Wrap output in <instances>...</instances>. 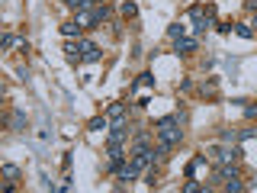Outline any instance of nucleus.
Returning a JSON list of instances; mask_svg holds the SVG:
<instances>
[{
	"label": "nucleus",
	"mask_w": 257,
	"mask_h": 193,
	"mask_svg": "<svg viewBox=\"0 0 257 193\" xmlns=\"http://www.w3.org/2000/svg\"><path fill=\"white\" fill-rule=\"evenodd\" d=\"M193 48H196V39H190V36H183V39L174 42V52H177V55H190Z\"/></svg>",
	"instance_id": "obj_7"
},
{
	"label": "nucleus",
	"mask_w": 257,
	"mask_h": 193,
	"mask_svg": "<svg viewBox=\"0 0 257 193\" xmlns=\"http://www.w3.org/2000/svg\"><path fill=\"white\" fill-rule=\"evenodd\" d=\"M238 142V129H225L222 132V145H235Z\"/></svg>",
	"instance_id": "obj_19"
},
{
	"label": "nucleus",
	"mask_w": 257,
	"mask_h": 193,
	"mask_svg": "<svg viewBox=\"0 0 257 193\" xmlns=\"http://www.w3.org/2000/svg\"><path fill=\"white\" fill-rule=\"evenodd\" d=\"M222 190H228V193H241V190H248V184H244L241 177H232V180H225V184H222Z\"/></svg>",
	"instance_id": "obj_11"
},
{
	"label": "nucleus",
	"mask_w": 257,
	"mask_h": 193,
	"mask_svg": "<svg viewBox=\"0 0 257 193\" xmlns=\"http://www.w3.org/2000/svg\"><path fill=\"white\" fill-rule=\"evenodd\" d=\"M94 3H106V0H94Z\"/></svg>",
	"instance_id": "obj_29"
},
{
	"label": "nucleus",
	"mask_w": 257,
	"mask_h": 193,
	"mask_svg": "<svg viewBox=\"0 0 257 193\" xmlns=\"http://www.w3.org/2000/svg\"><path fill=\"white\" fill-rule=\"evenodd\" d=\"M0 42H3V48H13V45H26V42H20V39H16V36H10V32H7L3 39H0Z\"/></svg>",
	"instance_id": "obj_22"
},
{
	"label": "nucleus",
	"mask_w": 257,
	"mask_h": 193,
	"mask_svg": "<svg viewBox=\"0 0 257 193\" xmlns=\"http://www.w3.org/2000/svg\"><path fill=\"white\" fill-rule=\"evenodd\" d=\"M218 26V32H222V36H228V32H235V23H228V20H225V23H216Z\"/></svg>",
	"instance_id": "obj_25"
},
{
	"label": "nucleus",
	"mask_w": 257,
	"mask_h": 193,
	"mask_svg": "<svg viewBox=\"0 0 257 193\" xmlns=\"http://www.w3.org/2000/svg\"><path fill=\"white\" fill-rule=\"evenodd\" d=\"M216 177L225 184V180H232V177H238V168L235 164H216Z\"/></svg>",
	"instance_id": "obj_6"
},
{
	"label": "nucleus",
	"mask_w": 257,
	"mask_h": 193,
	"mask_svg": "<svg viewBox=\"0 0 257 193\" xmlns=\"http://www.w3.org/2000/svg\"><path fill=\"white\" fill-rule=\"evenodd\" d=\"M64 58H68V62H80V48H78V42H74V39H68V42H64Z\"/></svg>",
	"instance_id": "obj_9"
},
{
	"label": "nucleus",
	"mask_w": 257,
	"mask_h": 193,
	"mask_svg": "<svg viewBox=\"0 0 257 193\" xmlns=\"http://www.w3.org/2000/svg\"><path fill=\"white\" fill-rule=\"evenodd\" d=\"M244 116H248V119H257V103H248V107H244Z\"/></svg>",
	"instance_id": "obj_26"
},
{
	"label": "nucleus",
	"mask_w": 257,
	"mask_h": 193,
	"mask_svg": "<svg viewBox=\"0 0 257 193\" xmlns=\"http://www.w3.org/2000/svg\"><path fill=\"white\" fill-rule=\"evenodd\" d=\"M251 26H254V32H257V16H254V23H251Z\"/></svg>",
	"instance_id": "obj_28"
},
{
	"label": "nucleus",
	"mask_w": 257,
	"mask_h": 193,
	"mask_svg": "<svg viewBox=\"0 0 257 193\" xmlns=\"http://www.w3.org/2000/svg\"><path fill=\"white\" fill-rule=\"evenodd\" d=\"M206 187L199 184V180H187V184H183V193H203Z\"/></svg>",
	"instance_id": "obj_20"
},
{
	"label": "nucleus",
	"mask_w": 257,
	"mask_h": 193,
	"mask_svg": "<svg viewBox=\"0 0 257 193\" xmlns=\"http://www.w3.org/2000/svg\"><path fill=\"white\" fill-rule=\"evenodd\" d=\"M94 20H97V23H106V20H109V7H106V3H94Z\"/></svg>",
	"instance_id": "obj_14"
},
{
	"label": "nucleus",
	"mask_w": 257,
	"mask_h": 193,
	"mask_svg": "<svg viewBox=\"0 0 257 193\" xmlns=\"http://www.w3.org/2000/svg\"><path fill=\"white\" fill-rule=\"evenodd\" d=\"M125 109H129L125 103H109V109H106V119H122V116H125Z\"/></svg>",
	"instance_id": "obj_13"
},
{
	"label": "nucleus",
	"mask_w": 257,
	"mask_h": 193,
	"mask_svg": "<svg viewBox=\"0 0 257 193\" xmlns=\"http://www.w3.org/2000/svg\"><path fill=\"white\" fill-rule=\"evenodd\" d=\"M78 48H80V62H87V64H94V62L103 58L100 48H97V42H90V39H78Z\"/></svg>",
	"instance_id": "obj_1"
},
{
	"label": "nucleus",
	"mask_w": 257,
	"mask_h": 193,
	"mask_svg": "<svg viewBox=\"0 0 257 193\" xmlns=\"http://www.w3.org/2000/svg\"><path fill=\"white\" fill-rule=\"evenodd\" d=\"M87 129H90V132H100V129H106V116H94V119L87 123Z\"/></svg>",
	"instance_id": "obj_18"
},
{
	"label": "nucleus",
	"mask_w": 257,
	"mask_h": 193,
	"mask_svg": "<svg viewBox=\"0 0 257 193\" xmlns=\"http://www.w3.org/2000/svg\"><path fill=\"white\" fill-rule=\"evenodd\" d=\"M138 171H141V168L132 161V158H129V161H122V164H119L116 180H119V184H129V180H135V177H138Z\"/></svg>",
	"instance_id": "obj_2"
},
{
	"label": "nucleus",
	"mask_w": 257,
	"mask_h": 193,
	"mask_svg": "<svg viewBox=\"0 0 257 193\" xmlns=\"http://www.w3.org/2000/svg\"><path fill=\"white\" fill-rule=\"evenodd\" d=\"M10 129H13V132H23L26 129V113L13 109V116H10Z\"/></svg>",
	"instance_id": "obj_10"
},
{
	"label": "nucleus",
	"mask_w": 257,
	"mask_h": 193,
	"mask_svg": "<svg viewBox=\"0 0 257 193\" xmlns=\"http://www.w3.org/2000/svg\"><path fill=\"white\" fill-rule=\"evenodd\" d=\"M3 177H7V180H20V177H23V171H20V168H16V164H3Z\"/></svg>",
	"instance_id": "obj_15"
},
{
	"label": "nucleus",
	"mask_w": 257,
	"mask_h": 193,
	"mask_svg": "<svg viewBox=\"0 0 257 193\" xmlns=\"http://www.w3.org/2000/svg\"><path fill=\"white\" fill-rule=\"evenodd\" d=\"M244 7H248L251 13H257V0H248V3H244Z\"/></svg>",
	"instance_id": "obj_27"
},
{
	"label": "nucleus",
	"mask_w": 257,
	"mask_h": 193,
	"mask_svg": "<svg viewBox=\"0 0 257 193\" xmlns=\"http://www.w3.org/2000/svg\"><path fill=\"white\" fill-rule=\"evenodd\" d=\"M64 7H71V10H87V7H94V0H61Z\"/></svg>",
	"instance_id": "obj_17"
},
{
	"label": "nucleus",
	"mask_w": 257,
	"mask_h": 193,
	"mask_svg": "<svg viewBox=\"0 0 257 193\" xmlns=\"http://www.w3.org/2000/svg\"><path fill=\"white\" fill-rule=\"evenodd\" d=\"M135 145H151V132H135Z\"/></svg>",
	"instance_id": "obj_23"
},
{
	"label": "nucleus",
	"mask_w": 257,
	"mask_h": 193,
	"mask_svg": "<svg viewBox=\"0 0 257 193\" xmlns=\"http://www.w3.org/2000/svg\"><path fill=\"white\" fill-rule=\"evenodd\" d=\"M235 36H241V39H248V42H251L257 32H254V26H251V23H235Z\"/></svg>",
	"instance_id": "obj_12"
},
{
	"label": "nucleus",
	"mask_w": 257,
	"mask_h": 193,
	"mask_svg": "<svg viewBox=\"0 0 257 193\" xmlns=\"http://www.w3.org/2000/svg\"><path fill=\"white\" fill-rule=\"evenodd\" d=\"M158 139L167 142V145H180V142H183V129H180V123L167 126V129H158Z\"/></svg>",
	"instance_id": "obj_3"
},
{
	"label": "nucleus",
	"mask_w": 257,
	"mask_h": 193,
	"mask_svg": "<svg viewBox=\"0 0 257 193\" xmlns=\"http://www.w3.org/2000/svg\"><path fill=\"white\" fill-rule=\"evenodd\" d=\"M74 20H78L80 26H97V20H94V7H87V10H74Z\"/></svg>",
	"instance_id": "obj_8"
},
{
	"label": "nucleus",
	"mask_w": 257,
	"mask_h": 193,
	"mask_svg": "<svg viewBox=\"0 0 257 193\" xmlns=\"http://www.w3.org/2000/svg\"><path fill=\"white\" fill-rule=\"evenodd\" d=\"M254 135H257V129H238V142H248Z\"/></svg>",
	"instance_id": "obj_24"
},
{
	"label": "nucleus",
	"mask_w": 257,
	"mask_h": 193,
	"mask_svg": "<svg viewBox=\"0 0 257 193\" xmlns=\"http://www.w3.org/2000/svg\"><path fill=\"white\" fill-rule=\"evenodd\" d=\"M167 36L174 39V42H177V39H183L187 36V26H180V23H174V26H167Z\"/></svg>",
	"instance_id": "obj_16"
},
{
	"label": "nucleus",
	"mask_w": 257,
	"mask_h": 193,
	"mask_svg": "<svg viewBox=\"0 0 257 193\" xmlns=\"http://www.w3.org/2000/svg\"><path fill=\"white\" fill-rule=\"evenodd\" d=\"M122 16L125 20H135V16H138V7H135V3H122Z\"/></svg>",
	"instance_id": "obj_21"
},
{
	"label": "nucleus",
	"mask_w": 257,
	"mask_h": 193,
	"mask_svg": "<svg viewBox=\"0 0 257 193\" xmlns=\"http://www.w3.org/2000/svg\"><path fill=\"white\" fill-rule=\"evenodd\" d=\"M129 135V123L125 119H113V129H109V142H125Z\"/></svg>",
	"instance_id": "obj_4"
},
{
	"label": "nucleus",
	"mask_w": 257,
	"mask_h": 193,
	"mask_svg": "<svg viewBox=\"0 0 257 193\" xmlns=\"http://www.w3.org/2000/svg\"><path fill=\"white\" fill-rule=\"evenodd\" d=\"M80 32H84V26H80L78 20H64L61 23V36L64 39H80Z\"/></svg>",
	"instance_id": "obj_5"
}]
</instances>
